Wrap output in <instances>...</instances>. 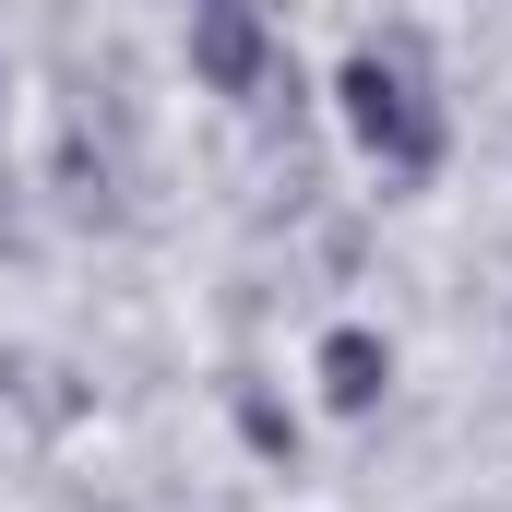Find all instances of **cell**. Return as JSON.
I'll return each instance as SVG.
<instances>
[{
	"mask_svg": "<svg viewBox=\"0 0 512 512\" xmlns=\"http://www.w3.org/2000/svg\"><path fill=\"white\" fill-rule=\"evenodd\" d=\"M191 72H203L215 96H262V84H274L262 0H191Z\"/></svg>",
	"mask_w": 512,
	"mask_h": 512,
	"instance_id": "7a4b0ae2",
	"label": "cell"
},
{
	"mask_svg": "<svg viewBox=\"0 0 512 512\" xmlns=\"http://www.w3.org/2000/svg\"><path fill=\"white\" fill-rule=\"evenodd\" d=\"M382 382H393V358H382V334L370 322H346V334H322V393L358 417V405H382Z\"/></svg>",
	"mask_w": 512,
	"mask_h": 512,
	"instance_id": "3957f363",
	"label": "cell"
},
{
	"mask_svg": "<svg viewBox=\"0 0 512 512\" xmlns=\"http://www.w3.org/2000/svg\"><path fill=\"white\" fill-rule=\"evenodd\" d=\"M334 96H346V131H358V155H370L382 179H429V167H441V108H429V72H417L405 36H393V48H358V60L334 72Z\"/></svg>",
	"mask_w": 512,
	"mask_h": 512,
	"instance_id": "6da1fadb",
	"label": "cell"
}]
</instances>
